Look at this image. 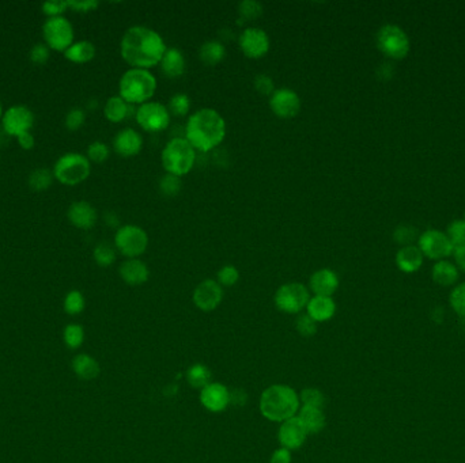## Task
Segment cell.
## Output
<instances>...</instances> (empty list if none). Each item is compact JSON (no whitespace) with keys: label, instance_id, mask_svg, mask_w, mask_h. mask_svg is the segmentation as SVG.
Listing matches in <instances>:
<instances>
[{"label":"cell","instance_id":"39","mask_svg":"<svg viewBox=\"0 0 465 463\" xmlns=\"http://www.w3.org/2000/svg\"><path fill=\"white\" fill-rule=\"evenodd\" d=\"M419 238V234H418V230L413 227V225H410V224H401L396 227L395 233H394V240L398 245L403 246H411L413 245V240H418Z\"/></svg>","mask_w":465,"mask_h":463},{"label":"cell","instance_id":"37","mask_svg":"<svg viewBox=\"0 0 465 463\" xmlns=\"http://www.w3.org/2000/svg\"><path fill=\"white\" fill-rule=\"evenodd\" d=\"M86 306L85 302V296L82 295V292L72 290L67 293L66 299H64V311L69 314V315H78L81 314Z\"/></svg>","mask_w":465,"mask_h":463},{"label":"cell","instance_id":"48","mask_svg":"<svg viewBox=\"0 0 465 463\" xmlns=\"http://www.w3.org/2000/svg\"><path fill=\"white\" fill-rule=\"evenodd\" d=\"M85 120H86L85 112L79 107H74L67 113L64 122L69 131H78L85 124Z\"/></svg>","mask_w":465,"mask_h":463},{"label":"cell","instance_id":"8","mask_svg":"<svg viewBox=\"0 0 465 463\" xmlns=\"http://www.w3.org/2000/svg\"><path fill=\"white\" fill-rule=\"evenodd\" d=\"M115 246L122 256L138 258L144 254L149 247V235L137 224H125L116 231Z\"/></svg>","mask_w":465,"mask_h":463},{"label":"cell","instance_id":"6","mask_svg":"<svg viewBox=\"0 0 465 463\" xmlns=\"http://www.w3.org/2000/svg\"><path fill=\"white\" fill-rule=\"evenodd\" d=\"M379 51L392 60H403L411 49L410 38L404 29L397 25H384L379 28L376 37Z\"/></svg>","mask_w":465,"mask_h":463},{"label":"cell","instance_id":"34","mask_svg":"<svg viewBox=\"0 0 465 463\" xmlns=\"http://www.w3.org/2000/svg\"><path fill=\"white\" fill-rule=\"evenodd\" d=\"M449 305L460 318L465 320V283L453 287L449 295Z\"/></svg>","mask_w":465,"mask_h":463},{"label":"cell","instance_id":"13","mask_svg":"<svg viewBox=\"0 0 465 463\" xmlns=\"http://www.w3.org/2000/svg\"><path fill=\"white\" fill-rule=\"evenodd\" d=\"M35 124V115L32 110L23 105H16L10 107L1 120V128L8 136L19 138L28 134Z\"/></svg>","mask_w":465,"mask_h":463},{"label":"cell","instance_id":"55","mask_svg":"<svg viewBox=\"0 0 465 463\" xmlns=\"http://www.w3.org/2000/svg\"><path fill=\"white\" fill-rule=\"evenodd\" d=\"M105 222L109 224L110 227H117V225H119V218L116 216V213L109 212V213H106V216H105Z\"/></svg>","mask_w":465,"mask_h":463},{"label":"cell","instance_id":"31","mask_svg":"<svg viewBox=\"0 0 465 463\" xmlns=\"http://www.w3.org/2000/svg\"><path fill=\"white\" fill-rule=\"evenodd\" d=\"M64 56L72 63L84 64V63H87L94 59L96 47L93 42L86 41V40L78 41V42H74L69 49L64 52Z\"/></svg>","mask_w":465,"mask_h":463},{"label":"cell","instance_id":"11","mask_svg":"<svg viewBox=\"0 0 465 463\" xmlns=\"http://www.w3.org/2000/svg\"><path fill=\"white\" fill-rule=\"evenodd\" d=\"M42 35L54 51L66 52L74 44V28L67 18H48L42 26Z\"/></svg>","mask_w":465,"mask_h":463},{"label":"cell","instance_id":"23","mask_svg":"<svg viewBox=\"0 0 465 463\" xmlns=\"http://www.w3.org/2000/svg\"><path fill=\"white\" fill-rule=\"evenodd\" d=\"M423 254L418 246H403L396 253V266L404 274H415L423 265Z\"/></svg>","mask_w":465,"mask_h":463},{"label":"cell","instance_id":"9","mask_svg":"<svg viewBox=\"0 0 465 463\" xmlns=\"http://www.w3.org/2000/svg\"><path fill=\"white\" fill-rule=\"evenodd\" d=\"M310 293L306 286L301 283H287L275 292V306L282 312L298 314L309 303Z\"/></svg>","mask_w":465,"mask_h":463},{"label":"cell","instance_id":"22","mask_svg":"<svg viewBox=\"0 0 465 463\" xmlns=\"http://www.w3.org/2000/svg\"><path fill=\"white\" fill-rule=\"evenodd\" d=\"M69 219L75 227L88 230L97 222V211L87 201H76L69 208Z\"/></svg>","mask_w":465,"mask_h":463},{"label":"cell","instance_id":"47","mask_svg":"<svg viewBox=\"0 0 465 463\" xmlns=\"http://www.w3.org/2000/svg\"><path fill=\"white\" fill-rule=\"evenodd\" d=\"M253 86L261 95H270V97L274 94V91L276 90L272 78L265 74H260L255 78Z\"/></svg>","mask_w":465,"mask_h":463},{"label":"cell","instance_id":"16","mask_svg":"<svg viewBox=\"0 0 465 463\" xmlns=\"http://www.w3.org/2000/svg\"><path fill=\"white\" fill-rule=\"evenodd\" d=\"M193 303L195 306L202 311H212L217 309L222 299H224V290L222 286L217 280L207 279L203 280L193 291Z\"/></svg>","mask_w":465,"mask_h":463},{"label":"cell","instance_id":"2","mask_svg":"<svg viewBox=\"0 0 465 463\" xmlns=\"http://www.w3.org/2000/svg\"><path fill=\"white\" fill-rule=\"evenodd\" d=\"M224 138L226 122L215 109H199L190 115L185 124V139L196 151L208 153L215 150Z\"/></svg>","mask_w":465,"mask_h":463},{"label":"cell","instance_id":"33","mask_svg":"<svg viewBox=\"0 0 465 463\" xmlns=\"http://www.w3.org/2000/svg\"><path fill=\"white\" fill-rule=\"evenodd\" d=\"M264 7L258 0H242L239 4V23L256 20L263 16Z\"/></svg>","mask_w":465,"mask_h":463},{"label":"cell","instance_id":"1","mask_svg":"<svg viewBox=\"0 0 465 463\" xmlns=\"http://www.w3.org/2000/svg\"><path fill=\"white\" fill-rule=\"evenodd\" d=\"M166 49L162 35L146 26H132L121 38V57L131 69H153L161 63Z\"/></svg>","mask_w":465,"mask_h":463},{"label":"cell","instance_id":"32","mask_svg":"<svg viewBox=\"0 0 465 463\" xmlns=\"http://www.w3.org/2000/svg\"><path fill=\"white\" fill-rule=\"evenodd\" d=\"M211 377L209 368L200 363L193 364L187 371V380L195 389H205L207 385L211 383Z\"/></svg>","mask_w":465,"mask_h":463},{"label":"cell","instance_id":"14","mask_svg":"<svg viewBox=\"0 0 465 463\" xmlns=\"http://www.w3.org/2000/svg\"><path fill=\"white\" fill-rule=\"evenodd\" d=\"M270 107L279 119H294L301 112V98L298 93L289 87L276 88L270 97Z\"/></svg>","mask_w":465,"mask_h":463},{"label":"cell","instance_id":"41","mask_svg":"<svg viewBox=\"0 0 465 463\" xmlns=\"http://www.w3.org/2000/svg\"><path fill=\"white\" fill-rule=\"evenodd\" d=\"M94 259L100 266H110L116 259V250L109 243H100L94 249Z\"/></svg>","mask_w":465,"mask_h":463},{"label":"cell","instance_id":"15","mask_svg":"<svg viewBox=\"0 0 465 463\" xmlns=\"http://www.w3.org/2000/svg\"><path fill=\"white\" fill-rule=\"evenodd\" d=\"M239 45L246 57L256 60L268 53L271 41L265 30L260 28H246L239 37Z\"/></svg>","mask_w":465,"mask_h":463},{"label":"cell","instance_id":"12","mask_svg":"<svg viewBox=\"0 0 465 463\" xmlns=\"http://www.w3.org/2000/svg\"><path fill=\"white\" fill-rule=\"evenodd\" d=\"M416 246L422 252L423 257L430 258L434 261L447 259L449 256L453 254V250H454L447 234L444 231L435 230V228H429V230L423 231L418 238Z\"/></svg>","mask_w":465,"mask_h":463},{"label":"cell","instance_id":"17","mask_svg":"<svg viewBox=\"0 0 465 463\" xmlns=\"http://www.w3.org/2000/svg\"><path fill=\"white\" fill-rule=\"evenodd\" d=\"M306 436H308V432L304 427V424L301 423L299 417H297V416L283 421L279 428V433H277L280 445L287 450L299 448L305 443Z\"/></svg>","mask_w":465,"mask_h":463},{"label":"cell","instance_id":"43","mask_svg":"<svg viewBox=\"0 0 465 463\" xmlns=\"http://www.w3.org/2000/svg\"><path fill=\"white\" fill-rule=\"evenodd\" d=\"M447 237H448L450 243L453 247L465 245V221L464 219H457L453 221L449 224L447 228Z\"/></svg>","mask_w":465,"mask_h":463},{"label":"cell","instance_id":"4","mask_svg":"<svg viewBox=\"0 0 465 463\" xmlns=\"http://www.w3.org/2000/svg\"><path fill=\"white\" fill-rule=\"evenodd\" d=\"M119 93L130 105L150 102L156 93V78L149 69H130L121 75Z\"/></svg>","mask_w":465,"mask_h":463},{"label":"cell","instance_id":"24","mask_svg":"<svg viewBox=\"0 0 465 463\" xmlns=\"http://www.w3.org/2000/svg\"><path fill=\"white\" fill-rule=\"evenodd\" d=\"M306 310V314L316 322H327L331 318H333L336 312V303L332 296L314 295L313 298H310Z\"/></svg>","mask_w":465,"mask_h":463},{"label":"cell","instance_id":"29","mask_svg":"<svg viewBox=\"0 0 465 463\" xmlns=\"http://www.w3.org/2000/svg\"><path fill=\"white\" fill-rule=\"evenodd\" d=\"M298 417L306 429L308 435L318 433L326 428V414L323 412V409L304 406V408H301V412Z\"/></svg>","mask_w":465,"mask_h":463},{"label":"cell","instance_id":"46","mask_svg":"<svg viewBox=\"0 0 465 463\" xmlns=\"http://www.w3.org/2000/svg\"><path fill=\"white\" fill-rule=\"evenodd\" d=\"M297 332L304 337H311L317 333V322L308 314H301L295 321Z\"/></svg>","mask_w":465,"mask_h":463},{"label":"cell","instance_id":"52","mask_svg":"<svg viewBox=\"0 0 465 463\" xmlns=\"http://www.w3.org/2000/svg\"><path fill=\"white\" fill-rule=\"evenodd\" d=\"M271 463H292L290 450H287L285 447L275 450L271 457Z\"/></svg>","mask_w":465,"mask_h":463},{"label":"cell","instance_id":"45","mask_svg":"<svg viewBox=\"0 0 465 463\" xmlns=\"http://www.w3.org/2000/svg\"><path fill=\"white\" fill-rule=\"evenodd\" d=\"M109 147L103 141H94L87 148V159L94 163H103L109 158Z\"/></svg>","mask_w":465,"mask_h":463},{"label":"cell","instance_id":"42","mask_svg":"<svg viewBox=\"0 0 465 463\" xmlns=\"http://www.w3.org/2000/svg\"><path fill=\"white\" fill-rule=\"evenodd\" d=\"M53 177V172L48 169H37L29 177V185L35 190H45L51 187Z\"/></svg>","mask_w":465,"mask_h":463},{"label":"cell","instance_id":"44","mask_svg":"<svg viewBox=\"0 0 465 463\" xmlns=\"http://www.w3.org/2000/svg\"><path fill=\"white\" fill-rule=\"evenodd\" d=\"M239 280H240V271L234 265H224L217 275V281L222 287H233L239 283Z\"/></svg>","mask_w":465,"mask_h":463},{"label":"cell","instance_id":"10","mask_svg":"<svg viewBox=\"0 0 465 463\" xmlns=\"http://www.w3.org/2000/svg\"><path fill=\"white\" fill-rule=\"evenodd\" d=\"M135 119L146 132H162L171 124V112L163 103L150 101L139 106Z\"/></svg>","mask_w":465,"mask_h":463},{"label":"cell","instance_id":"51","mask_svg":"<svg viewBox=\"0 0 465 463\" xmlns=\"http://www.w3.org/2000/svg\"><path fill=\"white\" fill-rule=\"evenodd\" d=\"M67 3H69V8H72L75 11H79V13L93 11V10H96L100 6V3L96 1V0H82V1H72V0H69Z\"/></svg>","mask_w":465,"mask_h":463},{"label":"cell","instance_id":"57","mask_svg":"<svg viewBox=\"0 0 465 463\" xmlns=\"http://www.w3.org/2000/svg\"><path fill=\"white\" fill-rule=\"evenodd\" d=\"M464 221H465V213H464Z\"/></svg>","mask_w":465,"mask_h":463},{"label":"cell","instance_id":"30","mask_svg":"<svg viewBox=\"0 0 465 463\" xmlns=\"http://www.w3.org/2000/svg\"><path fill=\"white\" fill-rule=\"evenodd\" d=\"M131 109H132L131 105L125 102L120 95H115V97H110L108 100V102L105 103L103 115L110 122L117 124V122L125 120L131 115Z\"/></svg>","mask_w":465,"mask_h":463},{"label":"cell","instance_id":"49","mask_svg":"<svg viewBox=\"0 0 465 463\" xmlns=\"http://www.w3.org/2000/svg\"><path fill=\"white\" fill-rule=\"evenodd\" d=\"M69 8V3L67 1H62V0H50L45 1L42 4V11L45 16L50 18L62 17V14Z\"/></svg>","mask_w":465,"mask_h":463},{"label":"cell","instance_id":"54","mask_svg":"<svg viewBox=\"0 0 465 463\" xmlns=\"http://www.w3.org/2000/svg\"><path fill=\"white\" fill-rule=\"evenodd\" d=\"M18 143L23 150H30L35 146V138L30 132H28V134H23L18 138Z\"/></svg>","mask_w":465,"mask_h":463},{"label":"cell","instance_id":"36","mask_svg":"<svg viewBox=\"0 0 465 463\" xmlns=\"http://www.w3.org/2000/svg\"><path fill=\"white\" fill-rule=\"evenodd\" d=\"M299 402H302L304 406L323 409V406L326 405V395L323 394V392H320L318 389L308 387L301 392Z\"/></svg>","mask_w":465,"mask_h":463},{"label":"cell","instance_id":"26","mask_svg":"<svg viewBox=\"0 0 465 463\" xmlns=\"http://www.w3.org/2000/svg\"><path fill=\"white\" fill-rule=\"evenodd\" d=\"M159 64L162 72L171 79L181 78L185 72V66H187L185 56L178 48H168Z\"/></svg>","mask_w":465,"mask_h":463},{"label":"cell","instance_id":"50","mask_svg":"<svg viewBox=\"0 0 465 463\" xmlns=\"http://www.w3.org/2000/svg\"><path fill=\"white\" fill-rule=\"evenodd\" d=\"M48 59H50V48H48V45H45L42 42L35 44V47L32 48V51H30V60L35 64L42 66V64H45L48 61Z\"/></svg>","mask_w":465,"mask_h":463},{"label":"cell","instance_id":"25","mask_svg":"<svg viewBox=\"0 0 465 463\" xmlns=\"http://www.w3.org/2000/svg\"><path fill=\"white\" fill-rule=\"evenodd\" d=\"M431 279L435 284L441 287H452L460 279V271L454 265V262L448 259L437 261L431 268Z\"/></svg>","mask_w":465,"mask_h":463},{"label":"cell","instance_id":"35","mask_svg":"<svg viewBox=\"0 0 465 463\" xmlns=\"http://www.w3.org/2000/svg\"><path fill=\"white\" fill-rule=\"evenodd\" d=\"M63 337H64V343L69 349H78L85 340V330L81 325L69 324L64 329Z\"/></svg>","mask_w":465,"mask_h":463},{"label":"cell","instance_id":"27","mask_svg":"<svg viewBox=\"0 0 465 463\" xmlns=\"http://www.w3.org/2000/svg\"><path fill=\"white\" fill-rule=\"evenodd\" d=\"M72 370L76 377H81L84 380H93L101 373L98 361L86 353L76 355L72 359Z\"/></svg>","mask_w":465,"mask_h":463},{"label":"cell","instance_id":"19","mask_svg":"<svg viewBox=\"0 0 465 463\" xmlns=\"http://www.w3.org/2000/svg\"><path fill=\"white\" fill-rule=\"evenodd\" d=\"M115 151L124 158L138 155L143 148V138L138 131L132 128H124L113 140Z\"/></svg>","mask_w":465,"mask_h":463},{"label":"cell","instance_id":"40","mask_svg":"<svg viewBox=\"0 0 465 463\" xmlns=\"http://www.w3.org/2000/svg\"><path fill=\"white\" fill-rule=\"evenodd\" d=\"M181 185H183V182H181L180 177L166 172L159 181V190L166 197H174L180 193Z\"/></svg>","mask_w":465,"mask_h":463},{"label":"cell","instance_id":"3","mask_svg":"<svg viewBox=\"0 0 465 463\" xmlns=\"http://www.w3.org/2000/svg\"><path fill=\"white\" fill-rule=\"evenodd\" d=\"M299 408V397L295 390L286 385H272L265 389L260 398V412L274 423H283L292 417Z\"/></svg>","mask_w":465,"mask_h":463},{"label":"cell","instance_id":"38","mask_svg":"<svg viewBox=\"0 0 465 463\" xmlns=\"http://www.w3.org/2000/svg\"><path fill=\"white\" fill-rule=\"evenodd\" d=\"M190 97L184 93H177L174 94L171 98L169 102V112L172 113L173 116L177 117H184L190 113Z\"/></svg>","mask_w":465,"mask_h":463},{"label":"cell","instance_id":"21","mask_svg":"<svg viewBox=\"0 0 465 463\" xmlns=\"http://www.w3.org/2000/svg\"><path fill=\"white\" fill-rule=\"evenodd\" d=\"M119 274L128 286H142L149 280L150 269L139 258H127L121 264Z\"/></svg>","mask_w":465,"mask_h":463},{"label":"cell","instance_id":"53","mask_svg":"<svg viewBox=\"0 0 465 463\" xmlns=\"http://www.w3.org/2000/svg\"><path fill=\"white\" fill-rule=\"evenodd\" d=\"M452 256L454 258V265L459 268V271L465 272V245L454 247Z\"/></svg>","mask_w":465,"mask_h":463},{"label":"cell","instance_id":"20","mask_svg":"<svg viewBox=\"0 0 465 463\" xmlns=\"http://www.w3.org/2000/svg\"><path fill=\"white\" fill-rule=\"evenodd\" d=\"M309 287L317 296H332L339 288V276L329 268L318 269L310 276Z\"/></svg>","mask_w":465,"mask_h":463},{"label":"cell","instance_id":"18","mask_svg":"<svg viewBox=\"0 0 465 463\" xmlns=\"http://www.w3.org/2000/svg\"><path fill=\"white\" fill-rule=\"evenodd\" d=\"M200 402L209 412H224L230 404V392L221 383H209L200 392Z\"/></svg>","mask_w":465,"mask_h":463},{"label":"cell","instance_id":"56","mask_svg":"<svg viewBox=\"0 0 465 463\" xmlns=\"http://www.w3.org/2000/svg\"><path fill=\"white\" fill-rule=\"evenodd\" d=\"M0 116H1V103H0Z\"/></svg>","mask_w":465,"mask_h":463},{"label":"cell","instance_id":"7","mask_svg":"<svg viewBox=\"0 0 465 463\" xmlns=\"http://www.w3.org/2000/svg\"><path fill=\"white\" fill-rule=\"evenodd\" d=\"M90 172V160L85 155L69 153L59 158L53 169V175L59 182L74 187L87 180Z\"/></svg>","mask_w":465,"mask_h":463},{"label":"cell","instance_id":"28","mask_svg":"<svg viewBox=\"0 0 465 463\" xmlns=\"http://www.w3.org/2000/svg\"><path fill=\"white\" fill-rule=\"evenodd\" d=\"M224 56H226V48L224 42L218 40H208L202 44L199 49L200 61L208 67H214L219 64L224 60Z\"/></svg>","mask_w":465,"mask_h":463},{"label":"cell","instance_id":"5","mask_svg":"<svg viewBox=\"0 0 465 463\" xmlns=\"http://www.w3.org/2000/svg\"><path fill=\"white\" fill-rule=\"evenodd\" d=\"M161 160L165 172L184 177L193 169L196 162V150L185 138L169 140L161 154Z\"/></svg>","mask_w":465,"mask_h":463}]
</instances>
